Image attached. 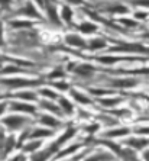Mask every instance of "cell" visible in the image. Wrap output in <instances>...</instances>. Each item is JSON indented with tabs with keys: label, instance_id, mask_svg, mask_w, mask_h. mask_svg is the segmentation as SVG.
<instances>
[{
	"label": "cell",
	"instance_id": "6da1fadb",
	"mask_svg": "<svg viewBox=\"0 0 149 161\" xmlns=\"http://www.w3.org/2000/svg\"><path fill=\"white\" fill-rule=\"evenodd\" d=\"M100 86H104L110 90H114L120 94H125L123 92L126 90H133L138 89L141 86L138 77L135 75H129V74H114V75H107L104 79V81L100 83Z\"/></svg>",
	"mask_w": 149,
	"mask_h": 161
},
{
	"label": "cell",
	"instance_id": "7a4b0ae2",
	"mask_svg": "<svg viewBox=\"0 0 149 161\" xmlns=\"http://www.w3.org/2000/svg\"><path fill=\"white\" fill-rule=\"evenodd\" d=\"M68 74H72L80 80H93L98 73V65L91 60L88 61H72L65 65Z\"/></svg>",
	"mask_w": 149,
	"mask_h": 161
},
{
	"label": "cell",
	"instance_id": "3957f363",
	"mask_svg": "<svg viewBox=\"0 0 149 161\" xmlns=\"http://www.w3.org/2000/svg\"><path fill=\"white\" fill-rule=\"evenodd\" d=\"M46 84V80L30 79V77H20V75H9L4 79H0V86L9 90H28L38 89V87Z\"/></svg>",
	"mask_w": 149,
	"mask_h": 161
},
{
	"label": "cell",
	"instance_id": "277c9868",
	"mask_svg": "<svg viewBox=\"0 0 149 161\" xmlns=\"http://www.w3.org/2000/svg\"><path fill=\"white\" fill-rule=\"evenodd\" d=\"M109 54H122V55H149V45L141 41H120L112 45Z\"/></svg>",
	"mask_w": 149,
	"mask_h": 161
},
{
	"label": "cell",
	"instance_id": "5b68a950",
	"mask_svg": "<svg viewBox=\"0 0 149 161\" xmlns=\"http://www.w3.org/2000/svg\"><path fill=\"white\" fill-rule=\"evenodd\" d=\"M0 124L10 132H23L29 126L35 125V118L26 116V115H19V113H10L8 116L2 118Z\"/></svg>",
	"mask_w": 149,
	"mask_h": 161
},
{
	"label": "cell",
	"instance_id": "8992f818",
	"mask_svg": "<svg viewBox=\"0 0 149 161\" xmlns=\"http://www.w3.org/2000/svg\"><path fill=\"white\" fill-rule=\"evenodd\" d=\"M38 6L42 8L45 22H48L54 28L64 26L62 22H61V16H60V3H55V2H42V3H38Z\"/></svg>",
	"mask_w": 149,
	"mask_h": 161
},
{
	"label": "cell",
	"instance_id": "52a82bcc",
	"mask_svg": "<svg viewBox=\"0 0 149 161\" xmlns=\"http://www.w3.org/2000/svg\"><path fill=\"white\" fill-rule=\"evenodd\" d=\"M35 124L39 125V126H44V128H48L51 131H62L64 128L67 126V122L64 119L58 116H54V115H49V113H44V112H39L35 118Z\"/></svg>",
	"mask_w": 149,
	"mask_h": 161
},
{
	"label": "cell",
	"instance_id": "ba28073f",
	"mask_svg": "<svg viewBox=\"0 0 149 161\" xmlns=\"http://www.w3.org/2000/svg\"><path fill=\"white\" fill-rule=\"evenodd\" d=\"M68 97L74 102L78 108L90 109V108H93V106H96V100L84 90V87L81 89V87L72 86L70 89V92H68Z\"/></svg>",
	"mask_w": 149,
	"mask_h": 161
},
{
	"label": "cell",
	"instance_id": "9c48e42d",
	"mask_svg": "<svg viewBox=\"0 0 149 161\" xmlns=\"http://www.w3.org/2000/svg\"><path fill=\"white\" fill-rule=\"evenodd\" d=\"M132 135V126L130 125H117V126L109 128V129H103L100 134L97 135V138L103 139H112V141H122V139L127 138Z\"/></svg>",
	"mask_w": 149,
	"mask_h": 161
},
{
	"label": "cell",
	"instance_id": "30bf717a",
	"mask_svg": "<svg viewBox=\"0 0 149 161\" xmlns=\"http://www.w3.org/2000/svg\"><path fill=\"white\" fill-rule=\"evenodd\" d=\"M101 12L106 15H112L116 19L123 18V16H130L133 9L130 3H119V2H109V3H101Z\"/></svg>",
	"mask_w": 149,
	"mask_h": 161
},
{
	"label": "cell",
	"instance_id": "8fae6325",
	"mask_svg": "<svg viewBox=\"0 0 149 161\" xmlns=\"http://www.w3.org/2000/svg\"><path fill=\"white\" fill-rule=\"evenodd\" d=\"M64 45L68 48H72L75 51H87V38L80 35L77 31H68L62 36Z\"/></svg>",
	"mask_w": 149,
	"mask_h": 161
},
{
	"label": "cell",
	"instance_id": "7c38bea8",
	"mask_svg": "<svg viewBox=\"0 0 149 161\" xmlns=\"http://www.w3.org/2000/svg\"><path fill=\"white\" fill-rule=\"evenodd\" d=\"M127 96L126 94H112V96H106V97L97 99L96 105L98 108H101L104 112H110L113 109H117L120 106H123V103H126Z\"/></svg>",
	"mask_w": 149,
	"mask_h": 161
},
{
	"label": "cell",
	"instance_id": "4fadbf2b",
	"mask_svg": "<svg viewBox=\"0 0 149 161\" xmlns=\"http://www.w3.org/2000/svg\"><path fill=\"white\" fill-rule=\"evenodd\" d=\"M9 110L12 113H19V115H26V116L36 118L39 113L38 105L35 103H28V102H20V100H12L9 102Z\"/></svg>",
	"mask_w": 149,
	"mask_h": 161
},
{
	"label": "cell",
	"instance_id": "5bb4252c",
	"mask_svg": "<svg viewBox=\"0 0 149 161\" xmlns=\"http://www.w3.org/2000/svg\"><path fill=\"white\" fill-rule=\"evenodd\" d=\"M112 45L109 42V39L106 36H101V35H96V36L87 38V51L90 54H98L104 51H109Z\"/></svg>",
	"mask_w": 149,
	"mask_h": 161
},
{
	"label": "cell",
	"instance_id": "9a60e30c",
	"mask_svg": "<svg viewBox=\"0 0 149 161\" xmlns=\"http://www.w3.org/2000/svg\"><path fill=\"white\" fill-rule=\"evenodd\" d=\"M120 142L125 147H127V148H130V150L136 151V153H139V154L149 148V138H146V136H139V135H133V134H132L130 136H127V138L122 139Z\"/></svg>",
	"mask_w": 149,
	"mask_h": 161
},
{
	"label": "cell",
	"instance_id": "2e32d148",
	"mask_svg": "<svg viewBox=\"0 0 149 161\" xmlns=\"http://www.w3.org/2000/svg\"><path fill=\"white\" fill-rule=\"evenodd\" d=\"M60 16H61V22H62L64 26L67 28H75L77 23H75V9L74 4L71 3H60Z\"/></svg>",
	"mask_w": 149,
	"mask_h": 161
},
{
	"label": "cell",
	"instance_id": "e0dca14e",
	"mask_svg": "<svg viewBox=\"0 0 149 161\" xmlns=\"http://www.w3.org/2000/svg\"><path fill=\"white\" fill-rule=\"evenodd\" d=\"M56 103L60 106L64 119H71V118H74L77 115L78 106L68 97V94H61L60 97H58V100H56Z\"/></svg>",
	"mask_w": 149,
	"mask_h": 161
},
{
	"label": "cell",
	"instance_id": "ac0fdd59",
	"mask_svg": "<svg viewBox=\"0 0 149 161\" xmlns=\"http://www.w3.org/2000/svg\"><path fill=\"white\" fill-rule=\"evenodd\" d=\"M77 32L80 35H82L84 38H91L98 35V31H100V25L97 22H94L93 19H84V20H80L75 26Z\"/></svg>",
	"mask_w": 149,
	"mask_h": 161
},
{
	"label": "cell",
	"instance_id": "d6986e66",
	"mask_svg": "<svg viewBox=\"0 0 149 161\" xmlns=\"http://www.w3.org/2000/svg\"><path fill=\"white\" fill-rule=\"evenodd\" d=\"M19 13L23 16L28 20H39V22H45L44 13L39 9L36 3H32V2H28V3H23V8L19 10Z\"/></svg>",
	"mask_w": 149,
	"mask_h": 161
},
{
	"label": "cell",
	"instance_id": "ffe728a7",
	"mask_svg": "<svg viewBox=\"0 0 149 161\" xmlns=\"http://www.w3.org/2000/svg\"><path fill=\"white\" fill-rule=\"evenodd\" d=\"M82 161H117V158L112 153L103 147L96 145L93 150L87 154Z\"/></svg>",
	"mask_w": 149,
	"mask_h": 161
},
{
	"label": "cell",
	"instance_id": "44dd1931",
	"mask_svg": "<svg viewBox=\"0 0 149 161\" xmlns=\"http://www.w3.org/2000/svg\"><path fill=\"white\" fill-rule=\"evenodd\" d=\"M56 132L55 131H51L48 128H44V126H38V125H32L29 128V132H28V139H41V141H45L48 138H52L55 136Z\"/></svg>",
	"mask_w": 149,
	"mask_h": 161
},
{
	"label": "cell",
	"instance_id": "7402d4cb",
	"mask_svg": "<svg viewBox=\"0 0 149 161\" xmlns=\"http://www.w3.org/2000/svg\"><path fill=\"white\" fill-rule=\"evenodd\" d=\"M38 109L44 113H49V115H54V116H58L61 119H64L62 113H61V109L58 106L56 102H52V100H45V99H39L38 100ZM65 120V119H64Z\"/></svg>",
	"mask_w": 149,
	"mask_h": 161
},
{
	"label": "cell",
	"instance_id": "603a6c76",
	"mask_svg": "<svg viewBox=\"0 0 149 161\" xmlns=\"http://www.w3.org/2000/svg\"><path fill=\"white\" fill-rule=\"evenodd\" d=\"M15 100H20V102H28V103H35L36 105L39 100L36 89H28V90H20L18 93L13 94Z\"/></svg>",
	"mask_w": 149,
	"mask_h": 161
},
{
	"label": "cell",
	"instance_id": "cb8c5ba5",
	"mask_svg": "<svg viewBox=\"0 0 149 161\" xmlns=\"http://www.w3.org/2000/svg\"><path fill=\"white\" fill-rule=\"evenodd\" d=\"M36 92H38L39 99H45V100L56 102V100H58V97L61 96V94L58 93V92H56L52 86H49L48 83H46V84H44V86H41V87H38Z\"/></svg>",
	"mask_w": 149,
	"mask_h": 161
},
{
	"label": "cell",
	"instance_id": "d4e9b609",
	"mask_svg": "<svg viewBox=\"0 0 149 161\" xmlns=\"http://www.w3.org/2000/svg\"><path fill=\"white\" fill-rule=\"evenodd\" d=\"M44 142L45 141H41V139H29V141H26V142H23L22 145H20V153L23 154H28V155H32V154H35L36 151H39L44 147Z\"/></svg>",
	"mask_w": 149,
	"mask_h": 161
},
{
	"label": "cell",
	"instance_id": "484cf974",
	"mask_svg": "<svg viewBox=\"0 0 149 161\" xmlns=\"http://www.w3.org/2000/svg\"><path fill=\"white\" fill-rule=\"evenodd\" d=\"M117 160H120V161H142V157L139 153H136V151H133V150H130V148H127V147L123 145Z\"/></svg>",
	"mask_w": 149,
	"mask_h": 161
},
{
	"label": "cell",
	"instance_id": "4316f807",
	"mask_svg": "<svg viewBox=\"0 0 149 161\" xmlns=\"http://www.w3.org/2000/svg\"><path fill=\"white\" fill-rule=\"evenodd\" d=\"M16 145H19V139L15 135H9L6 141H4L3 147H2V157H8L9 154L16 148Z\"/></svg>",
	"mask_w": 149,
	"mask_h": 161
},
{
	"label": "cell",
	"instance_id": "83f0119b",
	"mask_svg": "<svg viewBox=\"0 0 149 161\" xmlns=\"http://www.w3.org/2000/svg\"><path fill=\"white\" fill-rule=\"evenodd\" d=\"M132 134H133V135H139V136H146V138H149V122L142 120V124H141V122H138V124L132 125Z\"/></svg>",
	"mask_w": 149,
	"mask_h": 161
},
{
	"label": "cell",
	"instance_id": "f1b7e54d",
	"mask_svg": "<svg viewBox=\"0 0 149 161\" xmlns=\"http://www.w3.org/2000/svg\"><path fill=\"white\" fill-rule=\"evenodd\" d=\"M119 25H122L123 28H126V29H136V28L141 26V23L136 22L132 16H123V18H119L116 19Z\"/></svg>",
	"mask_w": 149,
	"mask_h": 161
},
{
	"label": "cell",
	"instance_id": "f546056e",
	"mask_svg": "<svg viewBox=\"0 0 149 161\" xmlns=\"http://www.w3.org/2000/svg\"><path fill=\"white\" fill-rule=\"evenodd\" d=\"M9 25H10L12 28H15V29H26V28H32L34 26V22H30V20H28V19H20V20H12V22H9Z\"/></svg>",
	"mask_w": 149,
	"mask_h": 161
},
{
	"label": "cell",
	"instance_id": "4dcf8cb0",
	"mask_svg": "<svg viewBox=\"0 0 149 161\" xmlns=\"http://www.w3.org/2000/svg\"><path fill=\"white\" fill-rule=\"evenodd\" d=\"M132 9L136 8L138 10H145L149 12V2H135V3H130Z\"/></svg>",
	"mask_w": 149,
	"mask_h": 161
},
{
	"label": "cell",
	"instance_id": "1f68e13d",
	"mask_svg": "<svg viewBox=\"0 0 149 161\" xmlns=\"http://www.w3.org/2000/svg\"><path fill=\"white\" fill-rule=\"evenodd\" d=\"M8 161H29V155H26V154H23V153H19L16 155H13L12 158H9Z\"/></svg>",
	"mask_w": 149,
	"mask_h": 161
},
{
	"label": "cell",
	"instance_id": "d6a6232c",
	"mask_svg": "<svg viewBox=\"0 0 149 161\" xmlns=\"http://www.w3.org/2000/svg\"><path fill=\"white\" fill-rule=\"evenodd\" d=\"M6 110H9V102L8 100H0V118H3Z\"/></svg>",
	"mask_w": 149,
	"mask_h": 161
},
{
	"label": "cell",
	"instance_id": "836d02e7",
	"mask_svg": "<svg viewBox=\"0 0 149 161\" xmlns=\"http://www.w3.org/2000/svg\"><path fill=\"white\" fill-rule=\"evenodd\" d=\"M4 45V28H3V22L0 20V47Z\"/></svg>",
	"mask_w": 149,
	"mask_h": 161
},
{
	"label": "cell",
	"instance_id": "e575fe53",
	"mask_svg": "<svg viewBox=\"0 0 149 161\" xmlns=\"http://www.w3.org/2000/svg\"><path fill=\"white\" fill-rule=\"evenodd\" d=\"M141 157H142V161H149V148L145 150L143 153H141Z\"/></svg>",
	"mask_w": 149,
	"mask_h": 161
},
{
	"label": "cell",
	"instance_id": "d590c367",
	"mask_svg": "<svg viewBox=\"0 0 149 161\" xmlns=\"http://www.w3.org/2000/svg\"><path fill=\"white\" fill-rule=\"evenodd\" d=\"M0 100H3V96H2V94H0Z\"/></svg>",
	"mask_w": 149,
	"mask_h": 161
},
{
	"label": "cell",
	"instance_id": "8d00e7d4",
	"mask_svg": "<svg viewBox=\"0 0 149 161\" xmlns=\"http://www.w3.org/2000/svg\"><path fill=\"white\" fill-rule=\"evenodd\" d=\"M148 94H149V89H148Z\"/></svg>",
	"mask_w": 149,
	"mask_h": 161
},
{
	"label": "cell",
	"instance_id": "74e56055",
	"mask_svg": "<svg viewBox=\"0 0 149 161\" xmlns=\"http://www.w3.org/2000/svg\"><path fill=\"white\" fill-rule=\"evenodd\" d=\"M117 161H119V160H117Z\"/></svg>",
	"mask_w": 149,
	"mask_h": 161
}]
</instances>
